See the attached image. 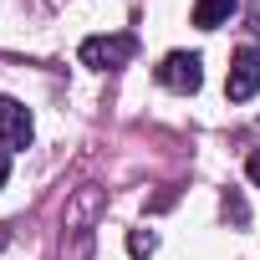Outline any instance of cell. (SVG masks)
<instances>
[{
    "label": "cell",
    "mask_w": 260,
    "mask_h": 260,
    "mask_svg": "<svg viewBox=\"0 0 260 260\" xmlns=\"http://www.w3.org/2000/svg\"><path fill=\"white\" fill-rule=\"evenodd\" d=\"M153 245H158V240H153L148 230H133V235H127V250H133V260H148V255H153Z\"/></svg>",
    "instance_id": "cell-6"
},
{
    "label": "cell",
    "mask_w": 260,
    "mask_h": 260,
    "mask_svg": "<svg viewBox=\"0 0 260 260\" xmlns=\"http://www.w3.org/2000/svg\"><path fill=\"white\" fill-rule=\"evenodd\" d=\"M6 179H11V153L0 148V189H6Z\"/></svg>",
    "instance_id": "cell-9"
},
{
    "label": "cell",
    "mask_w": 260,
    "mask_h": 260,
    "mask_svg": "<svg viewBox=\"0 0 260 260\" xmlns=\"http://www.w3.org/2000/svg\"><path fill=\"white\" fill-rule=\"evenodd\" d=\"M230 16H235V0H199V6H194V26H204V31L224 26Z\"/></svg>",
    "instance_id": "cell-5"
},
{
    "label": "cell",
    "mask_w": 260,
    "mask_h": 260,
    "mask_svg": "<svg viewBox=\"0 0 260 260\" xmlns=\"http://www.w3.org/2000/svg\"><path fill=\"white\" fill-rule=\"evenodd\" d=\"M158 82H164L169 92H199V82H204V61H199L194 51H174V56H164Z\"/></svg>",
    "instance_id": "cell-3"
},
{
    "label": "cell",
    "mask_w": 260,
    "mask_h": 260,
    "mask_svg": "<svg viewBox=\"0 0 260 260\" xmlns=\"http://www.w3.org/2000/svg\"><path fill=\"white\" fill-rule=\"evenodd\" d=\"M255 92H260V46H240L235 61H230V77H224V97L250 102Z\"/></svg>",
    "instance_id": "cell-1"
},
{
    "label": "cell",
    "mask_w": 260,
    "mask_h": 260,
    "mask_svg": "<svg viewBox=\"0 0 260 260\" xmlns=\"http://www.w3.org/2000/svg\"><path fill=\"white\" fill-rule=\"evenodd\" d=\"M133 51H138V41H133V36H87V41H82V61H87V67H97V72L122 67Z\"/></svg>",
    "instance_id": "cell-2"
},
{
    "label": "cell",
    "mask_w": 260,
    "mask_h": 260,
    "mask_svg": "<svg viewBox=\"0 0 260 260\" xmlns=\"http://www.w3.org/2000/svg\"><path fill=\"white\" fill-rule=\"evenodd\" d=\"M31 112L16 102V97H0V148L16 153V148H31Z\"/></svg>",
    "instance_id": "cell-4"
},
{
    "label": "cell",
    "mask_w": 260,
    "mask_h": 260,
    "mask_svg": "<svg viewBox=\"0 0 260 260\" xmlns=\"http://www.w3.org/2000/svg\"><path fill=\"white\" fill-rule=\"evenodd\" d=\"M224 219L245 224V204H240V194H224Z\"/></svg>",
    "instance_id": "cell-7"
},
{
    "label": "cell",
    "mask_w": 260,
    "mask_h": 260,
    "mask_svg": "<svg viewBox=\"0 0 260 260\" xmlns=\"http://www.w3.org/2000/svg\"><path fill=\"white\" fill-rule=\"evenodd\" d=\"M245 174H250V184H260V148L250 153V164H245Z\"/></svg>",
    "instance_id": "cell-8"
}]
</instances>
